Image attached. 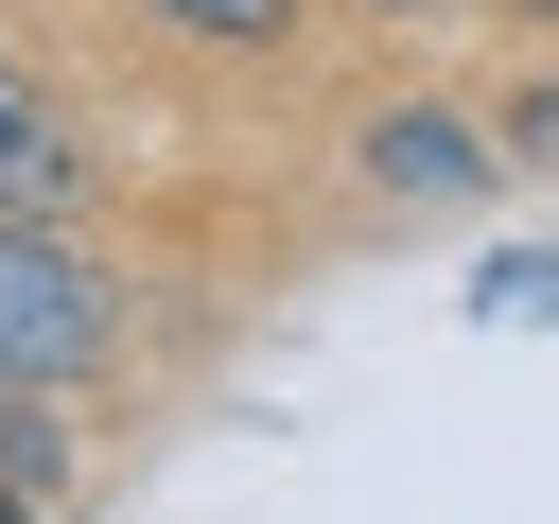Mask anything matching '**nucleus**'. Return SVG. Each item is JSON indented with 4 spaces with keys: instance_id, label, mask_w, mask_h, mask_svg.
Returning a JSON list of instances; mask_svg holds the SVG:
<instances>
[{
    "instance_id": "f257e3e1",
    "label": "nucleus",
    "mask_w": 559,
    "mask_h": 524,
    "mask_svg": "<svg viewBox=\"0 0 559 524\" xmlns=\"http://www.w3.org/2000/svg\"><path fill=\"white\" fill-rule=\"evenodd\" d=\"M122 349H140L122 262H87V227H0V384L87 402V384H122Z\"/></svg>"
},
{
    "instance_id": "f03ea898",
    "label": "nucleus",
    "mask_w": 559,
    "mask_h": 524,
    "mask_svg": "<svg viewBox=\"0 0 559 524\" xmlns=\"http://www.w3.org/2000/svg\"><path fill=\"white\" fill-rule=\"evenodd\" d=\"M349 175H367L384 210L454 227V210H489V192H507V140H489L472 105H437V87H419V105H367V122H349Z\"/></svg>"
},
{
    "instance_id": "7ed1b4c3",
    "label": "nucleus",
    "mask_w": 559,
    "mask_h": 524,
    "mask_svg": "<svg viewBox=\"0 0 559 524\" xmlns=\"http://www.w3.org/2000/svg\"><path fill=\"white\" fill-rule=\"evenodd\" d=\"M140 35H175V52H210V70H262V52H297V17L314 0H122Z\"/></svg>"
},
{
    "instance_id": "20e7f679",
    "label": "nucleus",
    "mask_w": 559,
    "mask_h": 524,
    "mask_svg": "<svg viewBox=\"0 0 559 524\" xmlns=\"http://www.w3.org/2000/svg\"><path fill=\"white\" fill-rule=\"evenodd\" d=\"M0 489H35V507H70V402H35V384H0Z\"/></svg>"
},
{
    "instance_id": "39448f33",
    "label": "nucleus",
    "mask_w": 559,
    "mask_h": 524,
    "mask_svg": "<svg viewBox=\"0 0 559 524\" xmlns=\"http://www.w3.org/2000/svg\"><path fill=\"white\" fill-rule=\"evenodd\" d=\"M489 140H507V175H524V157H559V87H524V105L489 122Z\"/></svg>"
},
{
    "instance_id": "423d86ee",
    "label": "nucleus",
    "mask_w": 559,
    "mask_h": 524,
    "mask_svg": "<svg viewBox=\"0 0 559 524\" xmlns=\"http://www.w3.org/2000/svg\"><path fill=\"white\" fill-rule=\"evenodd\" d=\"M349 17H384V35H419V17H454V0H349Z\"/></svg>"
},
{
    "instance_id": "0eeeda50",
    "label": "nucleus",
    "mask_w": 559,
    "mask_h": 524,
    "mask_svg": "<svg viewBox=\"0 0 559 524\" xmlns=\"http://www.w3.org/2000/svg\"><path fill=\"white\" fill-rule=\"evenodd\" d=\"M454 17H524V35H559V0H454Z\"/></svg>"
},
{
    "instance_id": "6e6552de",
    "label": "nucleus",
    "mask_w": 559,
    "mask_h": 524,
    "mask_svg": "<svg viewBox=\"0 0 559 524\" xmlns=\"http://www.w3.org/2000/svg\"><path fill=\"white\" fill-rule=\"evenodd\" d=\"M0 524H87V507H35V489H0Z\"/></svg>"
}]
</instances>
